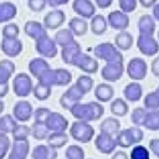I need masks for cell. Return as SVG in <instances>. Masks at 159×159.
Returning a JSON list of instances; mask_svg holds the SVG:
<instances>
[{
  "label": "cell",
  "mask_w": 159,
  "mask_h": 159,
  "mask_svg": "<svg viewBox=\"0 0 159 159\" xmlns=\"http://www.w3.org/2000/svg\"><path fill=\"white\" fill-rule=\"evenodd\" d=\"M109 109L112 112V114L117 116V117H124L127 116L128 113V104L124 99L122 98H116L111 102V106H109Z\"/></svg>",
  "instance_id": "cell-33"
},
{
  "label": "cell",
  "mask_w": 159,
  "mask_h": 159,
  "mask_svg": "<svg viewBox=\"0 0 159 159\" xmlns=\"http://www.w3.org/2000/svg\"><path fill=\"white\" fill-rule=\"evenodd\" d=\"M129 159H150L149 150L144 145H135L130 150Z\"/></svg>",
  "instance_id": "cell-42"
},
{
  "label": "cell",
  "mask_w": 159,
  "mask_h": 159,
  "mask_svg": "<svg viewBox=\"0 0 159 159\" xmlns=\"http://www.w3.org/2000/svg\"><path fill=\"white\" fill-rule=\"evenodd\" d=\"M99 130L102 133H107V134L117 138V135L120 132V122L114 117H108L101 122Z\"/></svg>",
  "instance_id": "cell-21"
},
{
  "label": "cell",
  "mask_w": 159,
  "mask_h": 159,
  "mask_svg": "<svg viewBox=\"0 0 159 159\" xmlns=\"http://www.w3.org/2000/svg\"><path fill=\"white\" fill-rule=\"evenodd\" d=\"M36 51L43 56V57H47V58H52L57 55L58 50H57V45L55 42V40L50 39L48 35L39 39L36 41Z\"/></svg>",
  "instance_id": "cell-12"
},
{
  "label": "cell",
  "mask_w": 159,
  "mask_h": 159,
  "mask_svg": "<svg viewBox=\"0 0 159 159\" xmlns=\"http://www.w3.org/2000/svg\"><path fill=\"white\" fill-rule=\"evenodd\" d=\"M45 125L48 130L52 132H65L68 128V120L61 113L51 112L45 122Z\"/></svg>",
  "instance_id": "cell-15"
},
{
  "label": "cell",
  "mask_w": 159,
  "mask_h": 159,
  "mask_svg": "<svg viewBox=\"0 0 159 159\" xmlns=\"http://www.w3.org/2000/svg\"><path fill=\"white\" fill-rule=\"evenodd\" d=\"M114 45L118 50L127 51L133 46V35L127 30L119 31L114 37Z\"/></svg>",
  "instance_id": "cell-27"
},
{
  "label": "cell",
  "mask_w": 159,
  "mask_h": 159,
  "mask_svg": "<svg viewBox=\"0 0 159 159\" xmlns=\"http://www.w3.org/2000/svg\"><path fill=\"white\" fill-rule=\"evenodd\" d=\"M70 112L77 120L89 122V120L99 119L104 113V108L102 104H99V102H96V101L87 102V103L80 102Z\"/></svg>",
  "instance_id": "cell-1"
},
{
  "label": "cell",
  "mask_w": 159,
  "mask_h": 159,
  "mask_svg": "<svg viewBox=\"0 0 159 159\" xmlns=\"http://www.w3.org/2000/svg\"><path fill=\"white\" fill-rule=\"evenodd\" d=\"M46 140H47L48 147H51L53 149H58L67 144L68 135L65 132H52L51 134H48Z\"/></svg>",
  "instance_id": "cell-30"
},
{
  "label": "cell",
  "mask_w": 159,
  "mask_h": 159,
  "mask_svg": "<svg viewBox=\"0 0 159 159\" xmlns=\"http://www.w3.org/2000/svg\"><path fill=\"white\" fill-rule=\"evenodd\" d=\"M150 71L154 76L159 77V56H157L153 61H152V65H150Z\"/></svg>",
  "instance_id": "cell-52"
},
{
  "label": "cell",
  "mask_w": 159,
  "mask_h": 159,
  "mask_svg": "<svg viewBox=\"0 0 159 159\" xmlns=\"http://www.w3.org/2000/svg\"><path fill=\"white\" fill-rule=\"evenodd\" d=\"M149 149L150 152L159 158V138H153L149 142Z\"/></svg>",
  "instance_id": "cell-51"
},
{
  "label": "cell",
  "mask_w": 159,
  "mask_h": 159,
  "mask_svg": "<svg viewBox=\"0 0 159 159\" xmlns=\"http://www.w3.org/2000/svg\"><path fill=\"white\" fill-rule=\"evenodd\" d=\"M81 52H82L81 45H80V42H77V41L75 40L72 43H70V45L62 47V50H61V57H62V60H63L65 63L72 66L75 58H76Z\"/></svg>",
  "instance_id": "cell-18"
},
{
  "label": "cell",
  "mask_w": 159,
  "mask_h": 159,
  "mask_svg": "<svg viewBox=\"0 0 159 159\" xmlns=\"http://www.w3.org/2000/svg\"><path fill=\"white\" fill-rule=\"evenodd\" d=\"M70 134L75 140L80 143H88L94 135V129L92 125H89L88 122L75 120L70 127Z\"/></svg>",
  "instance_id": "cell-4"
},
{
  "label": "cell",
  "mask_w": 159,
  "mask_h": 159,
  "mask_svg": "<svg viewBox=\"0 0 159 159\" xmlns=\"http://www.w3.org/2000/svg\"><path fill=\"white\" fill-rule=\"evenodd\" d=\"M83 93L76 87V84H72L60 98V104L62 108L71 111L77 103L81 102V99L83 98Z\"/></svg>",
  "instance_id": "cell-9"
},
{
  "label": "cell",
  "mask_w": 159,
  "mask_h": 159,
  "mask_svg": "<svg viewBox=\"0 0 159 159\" xmlns=\"http://www.w3.org/2000/svg\"><path fill=\"white\" fill-rule=\"evenodd\" d=\"M76 87L83 93V94H86V93H88L91 89H92V87H93V78L91 77V76H88V75H82V76H80L77 80H76Z\"/></svg>",
  "instance_id": "cell-38"
},
{
  "label": "cell",
  "mask_w": 159,
  "mask_h": 159,
  "mask_svg": "<svg viewBox=\"0 0 159 159\" xmlns=\"http://www.w3.org/2000/svg\"><path fill=\"white\" fill-rule=\"evenodd\" d=\"M158 40H159V31H158Z\"/></svg>",
  "instance_id": "cell-60"
},
{
  "label": "cell",
  "mask_w": 159,
  "mask_h": 159,
  "mask_svg": "<svg viewBox=\"0 0 159 159\" xmlns=\"http://www.w3.org/2000/svg\"><path fill=\"white\" fill-rule=\"evenodd\" d=\"M72 10L82 19H92L96 12V6L91 0H73Z\"/></svg>",
  "instance_id": "cell-16"
},
{
  "label": "cell",
  "mask_w": 159,
  "mask_h": 159,
  "mask_svg": "<svg viewBox=\"0 0 159 159\" xmlns=\"http://www.w3.org/2000/svg\"><path fill=\"white\" fill-rule=\"evenodd\" d=\"M16 127L15 119H12L11 116H5L0 118V130L1 132H14Z\"/></svg>",
  "instance_id": "cell-44"
},
{
  "label": "cell",
  "mask_w": 159,
  "mask_h": 159,
  "mask_svg": "<svg viewBox=\"0 0 159 159\" xmlns=\"http://www.w3.org/2000/svg\"><path fill=\"white\" fill-rule=\"evenodd\" d=\"M111 159H128V155H127V153H125V152L119 150V152H116Z\"/></svg>",
  "instance_id": "cell-56"
},
{
  "label": "cell",
  "mask_w": 159,
  "mask_h": 159,
  "mask_svg": "<svg viewBox=\"0 0 159 159\" xmlns=\"http://www.w3.org/2000/svg\"><path fill=\"white\" fill-rule=\"evenodd\" d=\"M154 20H158L159 21V2H157L154 6H153V15Z\"/></svg>",
  "instance_id": "cell-57"
},
{
  "label": "cell",
  "mask_w": 159,
  "mask_h": 159,
  "mask_svg": "<svg viewBox=\"0 0 159 159\" xmlns=\"http://www.w3.org/2000/svg\"><path fill=\"white\" fill-rule=\"evenodd\" d=\"M15 70V65L9 61V60H5V61H1L0 62V83H6L9 77L12 75Z\"/></svg>",
  "instance_id": "cell-36"
},
{
  "label": "cell",
  "mask_w": 159,
  "mask_h": 159,
  "mask_svg": "<svg viewBox=\"0 0 159 159\" xmlns=\"http://www.w3.org/2000/svg\"><path fill=\"white\" fill-rule=\"evenodd\" d=\"M16 15V6L11 2L0 4V22L11 20Z\"/></svg>",
  "instance_id": "cell-37"
},
{
  "label": "cell",
  "mask_w": 159,
  "mask_h": 159,
  "mask_svg": "<svg viewBox=\"0 0 159 159\" xmlns=\"http://www.w3.org/2000/svg\"><path fill=\"white\" fill-rule=\"evenodd\" d=\"M89 27H91V31L94 34V35H103L106 31H107V27H108V22L106 20V17L103 15H94L92 19H91V24H89Z\"/></svg>",
  "instance_id": "cell-31"
},
{
  "label": "cell",
  "mask_w": 159,
  "mask_h": 159,
  "mask_svg": "<svg viewBox=\"0 0 159 159\" xmlns=\"http://www.w3.org/2000/svg\"><path fill=\"white\" fill-rule=\"evenodd\" d=\"M94 145L97 150L102 154H111L117 148V138L112 137L107 133H99L94 139Z\"/></svg>",
  "instance_id": "cell-11"
},
{
  "label": "cell",
  "mask_w": 159,
  "mask_h": 159,
  "mask_svg": "<svg viewBox=\"0 0 159 159\" xmlns=\"http://www.w3.org/2000/svg\"><path fill=\"white\" fill-rule=\"evenodd\" d=\"M1 47L5 55L15 57L22 51V42L17 39H4Z\"/></svg>",
  "instance_id": "cell-25"
},
{
  "label": "cell",
  "mask_w": 159,
  "mask_h": 159,
  "mask_svg": "<svg viewBox=\"0 0 159 159\" xmlns=\"http://www.w3.org/2000/svg\"><path fill=\"white\" fill-rule=\"evenodd\" d=\"M31 134L35 139L37 140H42V139H47L48 137V129L46 128L45 124L41 123H34L32 128H31Z\"/></svg>",
  "instance_id": "cell-41"
},
{
  "label": "cell",
  "mask_w": 159,
  "mask_h": 159,
  "mask_svg": "<svg viewBox=\"0 0 159 159\" xmlns=\"http://www.w3.org/2000/svg\"><path fill=\"white\" fill-rule=\"evenodd\" d=\"M144 138V133L139 127H130L122 129L117 135V144L120 148H129L134 144H138Z\"/></svg>",
  "instance_id": "cell-5"
},
{
  "label": "cell",
  "mask_w": 159,
  "mask_h": 159,
  "mask_svg": "<svg viewBox=\"0 0 159 159\" xmlns=\"http://www.w3.org/2000/svg\"><path fill=\"white\" fill-rule=\"evenodd\" d=\"M118 2H119V9L125 14L133 12L138 5V0H118Z\"/></svg>",
  "instance_id": "cell-47"
},
{
  "label": "cell",
  "mask_w": 159,
  "mask_h": 159,
  "mask_svg": "<svg viewBox=\"0 0 159 159\" xmlns=\"http://www.w3.org/2000/svg\"><path fill=\"white\" fill-rule=\"evenodd\" d=\"M72 81V73L66 68H56L47 71L40 80V83H43L48 87L52 86H67Z\"/></svg>",
  "instance_id": "cell-2"
},
{
  "label": "cell",
  "mask_w": 159,
  "mask_h": 159,
  "mask_svg": "<svg viewBox=\"0 0 159 159\" xmlns=\"http://www.w3.org/2000/svg\"><path fill=\"white\" fill-rule=\"evenodd\" d=\"M144 107L148 111H155L159 109V86L155 88V91L149 92L145 97H144Z\"/></svg>",
  "instance_id": "cell-34"
},
{
  "label": "cell",
  "mask_w": 159,
  "mask_h": 159,
  "mask_svg": "<svg viewBox=\"0 0 159 159\" xmlns=\"http://www.w3.org/2000/svg\"><path fill=\"white\" fill-rule=\"evenodd\" d=\"M137 47L144 56H155L159 52V42L153 37V35L139 34L137 39Z\"/></svg>",
  "instance_id": "cell-7"
},
{
  "label": "cell",
  "mask_w": 159,
  "mask_h": 159,
  "mask_svg": "<svg viewBox=\"0 0 159 159\" xmlns=\"http://www.w3.org/2000/svg\"><path fill=\"white\" fill-rule=\"evenodd\" d=\"M30 133H31V129L26 125H16L12 132L15 140H24L30 135Z\"/></svg>",
  "instance_id": "cell-45"
},
{
  "label": "cell",
  "mask_w": 159,
  "mask_h": 159,
  "mask_svg": "<svg viewBox=\"0 0 159 159\" xmlns=\"http://www.w3.org/2000/svg\"><path fill=\"white\" fill-rule=\"evenodd\" d=\"M148 73V65L140 57H133L127 65V75L130 80L140 81L147 77Z\"/></svg>",
  "instance_id": "cell-6"
},
{
  "label": "cell",
  "mask_w": 159,
  "mask_h": 159,
  "mask_svg": "<svg viewBox=\"0 0 159 159\" xmlns=\"http://www.w3.org/2000/svg\"><path fill=\"white\" fill-rule=\"evenodd\" d=\"M32 159H56L57 150L48 145H37L32 150Z\"/></svg>",
  "instance_id": "cell-29"
},
{
  "label": "cell",
  "mask_w": 159,
  "mask_h": 159,
  "mask_svg": "<svg viewBox=\"0 0 159 159\" xmlns=\"http://www.w3.org/2000/svg\"><path fill=\"white\" fill-rule=\"evenodd\" d=\"M66 159H84V152L80 145H70L65 152Z\"/></svg>",
  "instance_id": "cell-43"
},
{
  "label": "cell",
  "mask_w": 159,
  "mask_h": 159,
  "mask_svg": "<svg viewBox=\"0 0 159 159\" xmlns=\"http://www.w3.org/2000/svg\"><path fill=\"white\" fill-rule=\"evenodd\" d=\"M2 108H4V103H2V101H0V113L2 112Z\"/></svg>",
  "instance_id": "cell-59"
},
{
  "label": "cell",
  "mask_w": 159,
  "mask_h": 159,
  "mask_svg": "<svg viewBox=\"0 0 159 159\" xmlns=\"http://www.w3.org/2000/svg\"><path fill=\"white\" fill-rule=\"evenodd\" d=\"M32 116V106L27 101H19L14 106V117L20 122H26Z\"/></svg>",
  "instance_id": "cell-19"
},
{
  "label": "cell",
  "mask_w": 159,
  "mask_h": 159,
  "mask_svg": "<svg viewBox=\"0 0 159 159\" xmlns=\"http://www.w3.org/2000/svg\"><path fill=\"white\" fill-rule=\"evenodd\" d=\"M75 41V35L70 29H61L55 34V42L61 47H65Z\"/></svg>",
  "instance_id": "cell-32"
},
{
  "label": "cell",
  "mask_w": 159,
  "mask_h": 159,
  "mask_svg": "<svg viewBox=\"0 0 159 159\" xmlns=\"http://www.w3.org/2000/svg\"><path fill=\"white\" fill-rule=\"evenodd\" d=\"M12 87H14L15 94L19 97H27L32 92V88H34L32 81H31L30 76L26 73L16 75V77L14 78V82H12Z\"/></svg>",
  "instance_id": "cell-8"
},
{
  "label": "cell",
  "mask_w": 159,
  "mask_h": 159,
  "mask_svg": "<svg viewBox=\"0 0 159 159\" xmlns=\"http://www.w3.org/2000/svg\"><path fill=\"white\" fill-rule=\"evenodd\" d=\"M27 5H29V7H30L32 11L39 12V11H42V10L46 7L47 1H46V0H29V1H27Z\"/></svg>",
  "instance_id": "cell-49"
},
{
  "label": "cell",
  "mask_w": 159,
  "mask_h": 159,
  "mask_svg": "<svg viewBox=\"0 0 159 159\" xmlns=\"http://www.w3.org/2000/svg\"><path fill=\"white\" fill-rule=\"evenodd\" d=\"M32 93H34V96H35L37 99L45 101V99H47V98L51 96V87H48V86H46V84L39 82L36 86H34Z\"/></svg>",
  "instance_id": "cell-40"
},
{
  "label": "cell",
  "mask_w": 159,
  "mask_h": 159,
  "mask_svg": "<svg viewBox=\"0 0 159 159\" xmlns=\"http://www.w3.org/2000/svg\"><path fill=\"white\" fill-rule=\"evenodd\" d=\"M94 1L99 9H108L113 2V0H94Z\"/></svg>",
  "instance_id": "cell-53"
},
{
  "label": "cell",
  "mask_w": 159,
  "mask_h": 159,
  "mask_svg": "<svg viewBox=\"0 0 159 159\" xmlns=\"http://www.w3.org/2000/svg\"><path fill=\"white\" fill-rule=\"evenodd\" d=\"M124 72L123 62H111L106 63L101 70V76L107 82H116L118 81Z\"/></svg>",
  "instance_id": "cell-10"
},
{
  "label": "cell",
  "mask_w": 159,
  "mask_h": 159,
  "mask_svg": "<svg viewBox=\"0 0 159 159\" xmlns=\"http://www.w3.org/2000/svg\"><path fill=\"white\" fill-rule=\"evenodd\" d=\"M7 83H0V97H4L7 93Z\"/></svg>",
  "instance_id": "cell-58"
},
{
  "label": "cell",
  "mask_w": 159,
  "mask_h": 159,
  "mask_svg": "<svg viewBox=\"0 0 159 159\" xmlns=\"http://www.w3.org/2000/svg\"><path fill=\"white\" fill-rule=\"evenodd\" d=\"M114 96V89L108 83H99L94 88V97L99 102H109Z\"/></svg>",
  "instance_id": "cell-28"
},
{
  "label": "cell",
  "mask_w": 159,
  "mask_h": 159,
  "mask_svg": "<svg viewBox=\"0 0 159 159\" xmlns=\"http://www.w3.org/2000/svg\"><path fill=\"white\" fill-rule=\"evenodd\" d=\"M143 127L149 130H159V109L148 111Z\"/></svg>",
  "instance_id": "cell-35"
},
{
  "label": "cell",
  "mask_w": 159,
  "mask_h": 159,
  "mask_svg": "<svg viewBox=\"0 0 159 159\" xmlns=\"http://www.w3.org/2000/svg\"><path fill=\"white\" fill-rule=\"evenodd\" d=\"M9 145H10L9 138L5 134H0V159H2V157L6 154Z\"/></svg>",
  "instance_id": "cell-50"
},
{
  "label": "cell",
  "mask_w": 159,
  "mask_h": 159,
  "mask_svg": "<svg viewBox=\"0 0 159 159\" xmlns=\"http://www.w3.org/2000/svg\"><path fill=\"white\" fill-rule=\"evenodd\" d=\"M107 22L112 29L118 31H124L129 26V17L122 10H114L108 14Z\"/></svg>",
  "instance_id": "cell-14"
},
{
  "label": "cell",
  "mask_w": 159,
  "mask_h": 159,
  "mask_svg": "<svg viewBox=\"0 0 159 159\" xmlns=\"http://www.w3.org/2000/svg\"><path fill=\"white\" fill-rule=\"evenodd\" d=\"M25 32L27 36H30L31 39H34L36 41L47 35L45 26L37 21H27L25 24Z\"/></svg>",
  "instance_id": "cell-22"
},
{
  "label": "cell",
  "mask_w": 159,
  "mask_h": 159,
  "mask_svg": "<svg viewBox=\"0 0 159 159\" xmlns=\"http://www.w3.org/2000/svg\"><path fill=\"white\" fill-rule=\"evenodd\" d=\"M46 1L51 7H57V6H61V5H66L70 0H46Z\"/></svg>",
  "instance_id": "cell-54"
},
{
  "label": "cell",
  "mask_w": 159,
  "mask_h": 159,
  "mask_svg": "<svg viewBox=\"0 0 159 159\" xmlns=\"http://www.w3.org/2000/svg\"><path fill=\"white\" fill-rule=\"evenodd\" d=\"M138 1H139V4H140L143 7L149 9V7H153V6L157 4L158 0H138Z\"/></svg>",
  "instance_id": "cell-55"
},
{
  "label": "cell",
  "mask_w": 159,
  "mask_h": 159,
  "mask_svg": "<svg viewBox=\"0 0 159 159\" xmlns=\"http://www.w3.org/2000/svg\"><path fill=\"white\" fill-rule=\"evenodd\" d=\"M139 34L153 35L155 32V20L152 15H142L137 22Z\"/></svg>",
  "instance_id": "cell-23"
},
{
  "label": "cell",
  "mask_w": 159,
  "mask_h": 159,
  "mask_svg": "<svg viewBox=\"0 0 159 159\" xmlns=\"http://www.w3.org/2000/svg\"><path fill=\"white\" fill-rule=\"evenodd\" d=\"M51 113L50 109L47 108H37L36 112H35V123H41V124H45L48 114Z\"/></svg>",
  "instance_id": "cell-48"
},
{
  "label": "cell",
  "mask_w": 159,
  "mask_h": 159,
  "mask_svg": "<svg viewBox=\"0 0 159 159\" xmlns=\"http://www.w3.org/2000/svg\"><path fill=\"white\" fill-rule=\"evenodd\" d=\"M68 29L72 31L75 36H83L88 31V22L82 17H72L68 22Z\"/></svg>",
  "instance_id": "cell-26"
},
{
  "label": "cell",
  "mask_w": 159,
  "mask_h": 159,
  "mask_svg": "<svg viewBox=\"0 0 159 159\" xmlns=\"http://www.w3.org/2000/svg\"><path fill=\"white\" fill-rule=\"evenodd\" d=\"M72 66H76L80 70H82L83 72L89 73V75H93V73H96L98 71V61L94 60L93 57H91L89 55L83 53V52H81L75 58Z\"/></svg>",
  "instance_id": "cell-13"
},
{
  "label": "cell",
  "mask_w": 159,
  "mask_h": 159,
  "mask_svg": "<svg viewBox=\"0 0 159 159\" xmlns=\"http://www.w3.org/2000/svg\"><path fill=\"white\" fill-rule=\"evenodd\" d=\"M29 70L31 72V75L34 77H36L37 80H40L47 71H50V65L43 60V58H32L29 63Z\"/></svg>",
  "instance_id": "cell-20"
},
{
  "label": "cell",
  "mask_w": 159,
  "mask_h": 159,
  "mask_svg": "<svg viewBox=\"0 0 159 159\" xmlns=\"http://www.w3.org/2000/svg\"><path fill=\"white\" fill-rule=\"evenodd\" d=\"M93 53L97 58L106 61L107 63L111 62H123V55L120 50L116 47V45L111 42H102L93 48Z\"/></svg>",
  "instance_id": "cell-3"
},
{
  "label": "cell",
  "mask_w": 159,
  "mask_h": 159,
  "mask_svg": "<svg viewBox=\"0 0 159 159\" xmlns=\"http://www.w3.org/2000/svg\"><path fill=\"white\" fill-rule=\"evenodd\" d=\"M65 20H66V15L62 10H52L45 15L43 26L47 30H56L65 22Z\"/></svg>",
  "instance_id": "cell-17"
},
{
  "label": "cell",
  "mask_w": 159,
  "mask_h": 159,
  "mask_svg": "<svg viewBox=\"0 0 159 159\" xmlns=\"http://www.w3.org/2000/svg\"><path fill=\"white\" fill-rule=\"evenodd\" d=\"M147 113L148 111L145 108H142V107H137L132 111L130 113V120L133 122V124L135 127H143L144 125V120H145V117H147Z\"/></svg>",
  "instance_id": "cell-39"
},
{
  "label": "cell",
  "mask_w": 159,
  "mask_h": 159,
  "mask_svg": "<svg viewBox=\"0 0 159 159\" xmlns=\"http://www.w3.org/2000/svg\"><path fill=\"white\" fill-rule=\"evenodd\" d=\"M142 94H143V88L135 81L128 83L124 87V89H123V96L129 102H137V101H139L142 98Z\"/></svg>",
  "instance_id": "cell-24"
},
{
  "label": "cell",
  "mask_w": 159,
  "mask_h": 159,
  "mask_svg": "<svg viewBox=\"0 0 159 159\" xmlns=\"http://www.w3.org/2000/svg\"><path fill=\"white\" fill-rule=\"evenodd\" d=\"M19 26L16 24H7L2 29V36L4 39H16L19 35Z\"/></svg>",
  "instance_id": "cell-46"
}]
</instances>
